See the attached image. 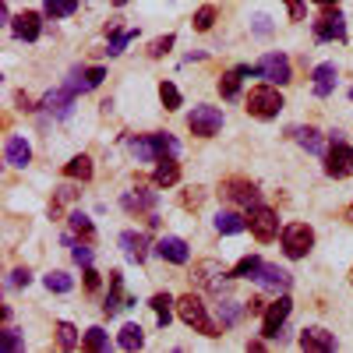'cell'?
<instances>
[{"instance_id":"1","label":"cell","mask_w":353,"mask_h":353,"mask_svg":"<svg viewBox=\"0 0 353 353\" xmlns=\"http://www.w3.org/2000/svg\"><path fill=\"white\" fill-rule=\"evenodd\" d=\"M176 314H181V321H184V325H191L194 332L209 336V339H216V336H219V325L209 318V311H205L201 297H194V293H184V297L176 301Z\"/></svg>"},{"instance_id":"2","label":"cell","mask_w":353,"mask_h":353,"mask_svg":"<svg viewBox=\"0 0 353 353\" xmlns=\"http://www.w3.org/2000/svg\"><path fill=\"white\" fill-rule=\"evenodd\" d=\"M286 103H283V96H279V88L276 85H254L251 92H248V113L251 117H258V121H272V117H279V110H283Z\"/></svg>"},{"instance_id":"3","label":"cell","mask_w":353,"mask_h":353,"mask_svg":"<svg viewBox=\"0 0 353 353\" xmlns=\"http://www.w3.org/2000/svg\"><path fill=\"white\" fill-rule=\"evenodd\" d=\"M251 74L265 78L269 85H290L293 81V68H290V57L286 53H265L261 61L251 68Z\"/></svg>"},{"instance_id":"4","label":"cell","mask_w":353,"mask_h":353,"mask_svg":"<svg viewBox=\"0 0 353 353\" xmlns=\"http://www.w3.org/2000/svg\"><path fill=\"white\" fill-rule=\"evenodd\" d=\"M321 159H325V173L332 176V181H346V176L353 173V149L339 138V131L332 134V145Z\"/></svg>"},{"instance_id":"5","label":"cell","mask_w":353,"mask_h":353,"mask_svg":"<svg viewBox=\"0 0 353 353\" xmlns=\"http://www.w3.org/2000/svg\"><path fill=\"white\" fill-rule=\"evenodd\" d=\"M188 128H191L194 138H216L219 128H223V110H219V106L198 103V106L188 113Z\"/></svg>"},{"instance_id":"6","label":"cell","mask_w":353,"mask_h":353,"mask_svg":"<svg viewBox=\"0 0 353 353\" xmlns=\"http://www.w3.org/2000/svg\"><path fill=\"white\" fill-rule=\"evenodd\" d=\"M219 194H223L230 205H241V209H248V212L261 205L258 188H254L251 181H244V176H230V181H223V184H219Z\"/></svg>"},{"instance_id":"7","label":"cell","mask_w":353,"mask_h":353,"mask_svg":"<svg viewBox=\"0 0 353 353\" xmlns=\"http://www.w3.org/2000/svg\"><path fill=\"white\" fill-rule=\"evenodd\" d=\"M314 248V230L307 226V223H290V226H283V251H286V258H307V251Z\"/></svg>"},{"instance_id":"8","label":"cell","mask_w":353,"mask_h":353,"mask_svg":"<svg viewBox=\"0 0 353 353\" xmlns=\"http://www.w3.org/2000/svg\"><path fill=\"white\" fill-rule=\"evenodd\" d=\"M314 39L318 43H332V39H346V18L339 14V8H325L314 18Z\"/></svg>"},{"instance_id":"9","label":"cell","mask_w":353,"mask_h":353,"mask_svg":"<svg viewBox=\"0 0 353 353\" xmlns=\"http://www.w3.org/2000/svg\"><path fill=\"white\" fill-rule=\"evenodd\" d=\"M293 311V301L286 297V293H279V301L265 307V318H261V336L265 339H279L283 336V325H286V318Z\"/></svg>"},{"instance_id":"10","label":"cell","mask_w":353,"mask_h":353,"mask_svg":"<svg viewBox=\"0 0 353 353\" xmlns=\"http://www.w3.org/2000/svg\"><path fill=\"white\" fill-rule=\"evenodd\" d=\"M248 226H251V233H254V241H261V244H269V241L279 237V216H276L272 209H265V205L251 209Z\"/></svg>"},{"instance_id":"11","label":"cell","mask_w":353,"mask_h":353,"mask_svg":"<svg viewBox=\"0 0 353 353\" xmlns=\"http://www.w3.org/2000/svg\"><path fill=\"white\" fill-rule=\"evenodd\" d=\"M254 283L261 290H272V293H286L290 290V272L279 269V265H269V261H261V269L254 272Z\"/></svg>"},{"instance_id":"12","label":"cell","mask_w":353,"mask_h":353,"mask_svg":"<svg viewBox=\"0 0 353 353\" xmlns=\"http://www.w3.org/2000/svg\"><path fill=\"white\" fill-rule=\"evenodd\" d=\"M191 279H194L201 290H223V279H230V272L223 269L219 261H198Z\"/></svg>"},{"instance_id":"13","label":"cell","mask_w":353,"mask_h":353,"mask_svg":"<svg viewBox=\"0 0 353 353\" xmlns=\"http://www.w3.org/2000/svg\"><path fill=\"white\" fill-rule=\"evenodd\" d=\"M301 350H307V353H329V350H336V336L329 329H321V325H311V329L301 332Z\"/></svg>"},{"instance_id":"14","label":"cell","mask_w":353,"mask_h":353,"mask_svg":"<svg viewBox=\"0 0 353 353\" xmlns=\"http://www.w3.org/2000/svg\"><path fill=\"white\" fill-rule=\"evenodd\" d=\"M156 254H159L163 261H170V265H188L191 248H188V241H181V237H163V241L156 244Z\"/></svg>"},{"instance_id":"15","label":"cell","mask_w":353,"mask_h":353,"mask_svg":"<svg viewBox=\"0 0 353 353\" xmlns=\"http://www.w3.org/2000/svg\"><path fill=\"white\" fill-rule=\"evenodd\" d=\"M121 205H124L128 212H149V216H156L159 194H156V191H145V188H138V191H128V194L121 198Z\"/></svg>"},{"instance_id":"16","label":"cell","mask_w":353,"mask_h":353,"mask_svg":"<svg viewBox=\"0 0 353 353\" xmlns=\"http://www.w3.org/2000/svg\"><path fill=\"white\" fill-rule=\"evenodd\" d=\"M11 25H14V36H18V39L36 43V39H39V32H43V14H36V11H21Z\"/></svg>"},{"instance_id":"17","label":"cell","mask_w":353,"mask_h":353,"mask_svg":"<svg viewBox=\"0 0 353 353\" xmlns=\"http://www.w3.org/2000/svg\"><path fill=\"white\" fill-rule=\"evenodd\" d=\"M128 304H134V297H124V276L121 272H110V293H106L103 311L106 314H117V311L128 307Z\"/></svg>"},{"instance_id":"18","label":"cell","mask_w":353,"mask_h":353,"mask_svg":"<svg viewBox=\"0 0 353 353\" xmlns=\"http://www.w3.org/2000/svg\"><path fill=\"white\" fill-rule=\"evenodd\" d=\"M74 96H78V88L68 81L64 88H57V92H50V96L43 99V106H46L50 113H57V117H68V113H71V103H74Z\"/></svg>"},{"instance_id":"19","label":"cell","mask_w":353,"mask_h":353,"mask_svg":"<svg viewBox=\"0 0 353 353\" xmlns=\"http://www.w3.org/2000/svg\"><path fill=\"white\" fill-rule=\"evenodd\" d=\"M311 78H314V96H318V99H329L332 88H336L339 71H336V64H318V68L311 71Z\"/></svg>"},{"instance_id":"20","label":"cell","mask_w":353,"mask_h":353,"mask_svg":"<svg viewBox=\"0 0 353 353\" xmlns=\"http://www.w3.org/2000/svg\"><path fill=\"white\" fill-rule=\"evenodd\" d=\"M121 248H124V254H128L131 261H145V258H149V237H145V233L124 230V233H121Z\"/></svg>"},{"instance_id":"21","label":"cell","mask_w":353,"mask_h":353,"mask_svg":"<svg viewBox=\"0 0 353 353\" xmlns=\"http://www.w3.org/2000/svg\"><path fill=\"white\" fill-rule=\"evenodd\" d=\"M290 134H293V141L304 145V149L314 152V156H325V152H329V145H325V138H321L318 128H293Z\"/></svg>"},{"instance_id":"22","label":"cell","mask_w":353,"mask_h":353,"mask_svg":"<svg viewBox=\"0 0 353 353\" xmlns=\"http://www.w3.org/2000/svg\"><path fill=\"white\" fill-rule=\"evenodd\" d=\"M4 159H8L11 166L25 170L28 163H32V145H28L25 138H8V145H4Z\"/></svg>"},{"instance_id":"23","label":"cell","mask_w":353,"mask_h":353,"mask_svg":"<svg viewBox=\"0 0 353 353\" xmlns=\"http://www.w3.org/2000/svg\"><path fill=\"white\" fill-rule=\"evenodd\" d=\"M216 230L223 233V237H237V233L248 230V219H244L237 209H219V216H216Z\"/></svg>"},{"instance_id":"24","label":"cell","mask_w":353,"mask_h":353,"mask_svg":"<svg viewBox=\"0 0 353 353\" xmlns=\"http://www.w3.org/2000/svg\"><path fill=\"white\" fill-rule=\"evenodd\" d=\"M251 74V68H233V71H226L223 78H219V96L223 99H237V92H241V81Z\"/></svg>"},{"instance_id":"25","label":"cell","mask_w":353,"mask_h":353,"mask_svg":"<svg viewBox=\"0 0 353 353\" xmlns=\"http://www.w3.org/2000/svg\"><path fill=\"white\" fill-rule=\"evenodd\" d=\"M176 181H181V166H176V159H159V166L152 173V184L156 188H173Z\"/></svg>"},{"instance_id":"26","label":"cell","mask_w":353,"mask_h":353,"mask_svg":"<svg viewBox=\"0 0 353 353\" xmlns=\"http://www.w3.org/2000/svg\"><path fill=\"white\" fill-rule=\"evenodd\" d=\"M117 346H121V350H128V353L141 350V346H145V332H141V325L128 321V325H124L121 332H117Z\"/></svg>"},{"instance_id":"27","label":"cell","mask_w":353,"mask_h":353,"mask_svg":"<svg viewBox=\"0 0 353 353\" xmlns=\"http://www.w3.org/2000/svg\"><path fill=\"white\" fill-rule=\"evenodd\" d=\"M152 138V149H156V163L159 159H176V152H181V145H176V138L173 134H149Z\"/></svg>"},{"instance_id":"28","label":"cell","mask_w":353,"mask_h":353,"mask_svg":"<svg viewBox=\"0 0 353 353\" xmlns=\"http://www.w3.org/2000/svg\"><path fill=\"white\" fill-rule=\"evenodd\" d=\"M64 176H68V181H92V159H88V156H74L64 166Z\"/></svg>"},{"instance_id":"29","label":"cell","mask_w":353,"mask_h":353,"mask_svg":"<svg viewBox=\"0 0 353 353\" xmlns=\"http://www.w3.org/2000/svg\"><path fill=\"white\" fill-rule=\"evenodd\" d=\"M74 198H78V188H71V184L57 188V194H53V201H50V216L61 219V216H64V205H71Z\"/></svg>"},{"instance_id":"30","label":"cell","mask_w":353,"mask_h":353,"mask_svg":"<svg viewBox=\"0 0 353 353\" xmlns=\"http://www.w3.org/2000/svg\"><path fill=\"white\" fill-rule=\"evenodd\" d=\"M68 226L78 233L81 241H88V244L96 241V226H92V219H88L85 212H71V216H68Z\"/></svg>"},{"instance_id":"31","label":"cell","mask_w":353,"mask_h":353,"mask_svg":"<svg viewBox=\"0 0 353 353\" xmlns=\"http://www.w3.org/2000/svg\"><path fill=\"white\" fill-rule=\"evenodd\" d=\"M258 269H261V258H258V254H244V258L230 269V279H254Z\"/></svg>"},{"instance_id":"32","label":"cell","mask_w":353,"mask_h":353,"mask_svg":"<svg viewBox=\"0 0 353 353\" xmlns=\"http://www.w3.org/2000/svg\"><path fill=\"white\" fill-rule=\"evenodd\" d=\"M78 11V0H43V14L46 18H68Z\"/></svg>"},{"instance_id":"33","label":"cell","mask_w":353,"mask_h":353,"mask_svg":"<svg viewBox=\"0 0 353 353\" xmlns=\"http://www.w3.org/2000/svg\"><path fill=\"white\" fill-rule=\"evenodd\" d=\"M81 346H85V350H92V353H103V350H110V336H106L99 325H92V329L81 336Z\"/></svg>"},{"instance_id":"34","label":"cell","mask_w":353,"mask_h":353,"mask_svg":"<svg viewBox=\"0 0 353 353\" xmlns=\"http://www.w3.org/2000/svg\"><path fill=\"white\" fill-rule=\"evenodd\" d=\"M170 304H173V297H170V293H156V297L149 301V307L156 311V318H159V325H163V329L170 325V318H173V311H170Z\"/></svg>"},{"instance_id":"35","label":"cell","mask_w":353,"mask_h":353,"mask_svg":"<svg viewBox=\"0 0 353 353\" xmlns=\"http://www.w3.org/2000/svg\"><path fill=\"white\" fill-rule=\"evenodd\" d=\"M128 149L134 152V159L141 163H156V149H152V138H131Z\"/></svg>"},{"instance_id":"36","label":"cell","mask_w":353,"mask_h":353,"mask_svg":"<svg viewBox=\"0 0 353 353\" xmlns=\"http://www.w3.org/2000/svg\"><path fill=\"white\" fill-rule=\"evenodd\" d=\"M241 314H244V307H241L237 301H219V318H223V329L237 325V321H241Z\"/></svg>"},{"instance_id":"37","label":"cell","mask_w":353,"mask_h":353,"mask_svg":"<svg viewBox=\"0 0 353 353\" xmlns=\"http://www.w3.org/2000/svg\"><path fill=\"white\" fill-rule=\"evenodd\" d=\"M43 283H46L50 293H71V290H74V279H71L68 272H50Z\"/></svg>"},{"instance_id":"38","label":"cell","mask_w":353,"mask_h":353,"mask_svg":"<svg viewBox=\"0 0 353 353\" xmlns=\"http://www.w3.org/2000/svg\"><path fill=\"white\" fill-rule=\"evenodd\" d=\"M191 25H194V32H209V28L216 25V8H212V4L198 8V11H194V21H191Z\"/></svg>"},{"instance_id":"39","label":"cell","mask_w":353,"mask_h":353,"mask_svg":"<svg viewBox=\"0 0 353 353\" xmlns=\"http://www.w3.org/2000/svg\"><path fill=\"white\" fill-rule=\"evenodd\" d=\"M159 99H163L166 110H181V103H184V99H181V88H176L173 81H163V85H159Z\"/></svg>"},{"instance_id":"40","label":"cell","mask_w":353,"mask_h":353,"mask_svg":"<svg viewBox=\"0 0 353 353\" xmlns=\"http://www.w3.org/2000/svg\"><path fill=\"white\" fill-rule=\"evenodd\" d=\"M64 244L71 248V254H74V261L81 265V269H88V265H92V248H88V241H85V244H74L71 237H64Z\"/></svg>"},{"instance_id":"41","label":"cell","mask_w":353,"mask_h":353,"mask_svg":"<svg viewBox=\"0 0 353 353\" xmlns=\"http://www.w3.org/2000/svg\"><path fill=\"white\" fill-rule=\"evenodd\" d=\"M57 339H61L64 350H74L78 346V329L71 325V321H61V325H57Z\"/></svg>"},{"instance_id":"42","label":"cell","mask_w":353,"mask_h":353,"mask_svg":"<svg viewBox=\"0 0 353 353\" xmlns=\"http://www.w3.org/2000/svg\"><path fill=\"white\" fill-rule=\"evenodd\" d=\"M134 36H138L134 28H128V32H113V36H110V50H106V53H110V57H117V53H124V46H128V43H131Z\"/></svg>"},{"instance_id":"43","label":"cell","mask_w":353,"mask_h":353,"mask_svg":"<svg viewBox=\"0 0 353 353\" xmlns=\"http://www.w3.org/2000/svg\"><path fill=\"white\" fill-rule=\"evenodd\" d=\"M21 346H25V343H21V336H18L14 329H4V332H0V350L11 353V350H21Z\"/></svg>"},{"instance_id":"44","label":"cell","mask_w":353,"mask_h":353,"mask_svg":"<svg viewBox=\"0 0 353 353\" xmlns=\"http://www.w3.org/2000/svg\"><path fill=\"white\" fill-rule=\"evenodd\" d=\"M170 46H173V36H159V39L149 46V57H152V61H159V57H166Z\"/></svg>"},{"instance_id":"45","label":"cell","mask_w":353,"mask_h":353,"mask_svg":"<svg viewBox=\"0 0 353 353\" xmlns=\"http://www.w3.org/2000/svg\"><path fill=\"white\" fill-rule=\"evenodd\" d=\"M201 201H205V188H188V194H184V209H201Z\"/></svg>"},{"instance_id":"46","label":"cell","mask_w":353,"mask_h":353,"mask_svg":"<svg viewBox=\"0 0 353 353\" xmlns=\"http://www.w3.org/2000/svg\"><path fill=\"white\" fill-rule=\"evenodd\" d=\"M283 4H286V11H290L293 21H301V18L307 14V4H304V0H283Z\"/></svg>"},{"instance_id":"47","label":"cell","mask_w":353,"mask_h":353,"mask_svg":"<svg viewBox=\"0 0 353 353\" xmlns=\"http://www.w3.org/2000/svg\"><path fill=\"white\" fill-rule=\"evenodd\" d=\"M28 283H32V272L28 269H14L11 272V286H28Z\"/></svg>"},{"instance_id":"48","label":"cell","mask_w":353,"mask_h":353,"mask_svg":"<svg viewBox=\"0 0 353 353\" xmlns=\"http://www.w3.org/2000/svg\"><path fill=\"white\" fill-rule=\"evenodd\" d=\"M103 78H106V71H103V68H88V71H85V81H88V88H96Z\"/></svg>"},{"instance_id":"49","label":"cell","mask_w":353,"mask_h":353,"mask_svg":"<svg viewBox=\"0 0 353 353\" xmlns=\"http://www.w3.org/2000/svg\"><path fill=\"white\" fill-rule=\"evenodd\" d=\"M85 286H88V290H99V272L92 269V265L85 269Z\"/></svg>"},{"instance_id":"50","label":"cell","mask_w":353,"mask_h":353,"mask_svg":"<svg viewBox=\"0 0 353 353\" xmlns=\"http://www.w3.org/2000/svg\"><path fill=\"white\" fill-rule=\"evenodd\" d=\"M254 21H258V36H269V28H272V25H269V18L261 14V18H254Z\"/></svg>"},{"instance_id":"51","label":"cell","mask_w":353,"mask_h":353,"mask_svg":"<svg viewBox=\"0 0 353 353\" xmlns=\"http://www.w3.org/2000/svg\"><path fill=\"white\" fill-rule=\"evenodd\" d=\"M248 311H251V314H265V304H261L258 297H251V304H248Z\"/></svg>"},{"instance_id":"52","label":"cell","mask_w":353,"mask_h":353,"mask_svg":"<svg viewBox=\"0 0 353 353\" xmlns=\"http://www.w3.org/2000/svg\"><path fill=\"white\" fill-rule=\"evenodd\" d=\"M311 4H318V8H336L339 0H311Z\"/></svg>"},{"instance_id":"53","label":"cell","mask_w":353,"mask_h":353,"mask_svg":"<svg viewBox=\"0 0 353 353\" xmlns=\"http://www.w3.org/2000/svg\"><path fill=\"white\" fill-rule=\"evenodd\" d=\"M113 4H117V8H124V4H128V0H113Z\"/></svg>"},{"instance_id":"54","label":"cell","mask_w":353,"mask_h":353,"mask_svg":"<svg viewBox=\"0 0 353 353\" xmlns=\"http://www.w3.org/2000/svg\"><path fill=\"white\" fill-rule=\"evenodd\" d=\"M350 283H353V269H350Z\"/></svg>"},{"instance_id":"55","label":"cell","mask_w":353,"mask_h":353,"mask_svg":"<svg viewBox=\"0 0 353 353\" xmlns=\"http://www.w3.org/2000/svg\"><path fill=\"white\" fill-rule=\"evenodd\" d=\"M350 99H353V88H350Z\"/></svg>"}]
</instances>
